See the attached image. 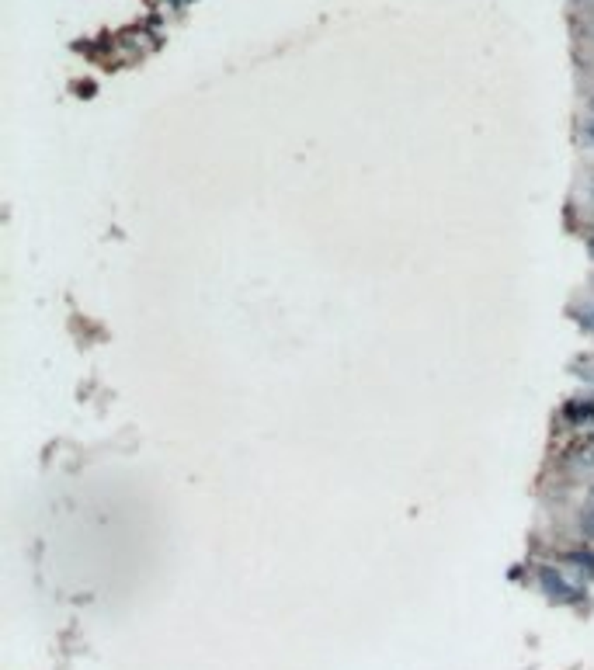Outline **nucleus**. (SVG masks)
Segmentation results:
<instances>
[{"mask_svg":"<svg viewBox=\"0 0 594 670\" xmlns=\"http://www.w3.org/2000/svg\"><path fill=\"white\" fill-rule=\"evenodd\" d=\"M570 424H594V400H577L567 406Z\"/></svg>","mask_w":594,"mask_h":670,"instance_id":"nucleus-1","label":"nucleus"},{"mask_svg":"<svg viewBox=\"0 0 594 670\" xmlns=\"http://www.w3.org/2000/svg\"><path fill=\"white\" fill-rule=\"evenodd\" d=\"M573 316H577V323H580L588 334H594V299H588L584 306H577V313H573Z\"/></svg>","mask_w":594,"mask_h":670,"instance_id":"nucleus-2","label":"nucleus"},{"mask_svg":"<svg viewBox=\"0 0 594 670\" xmlns=\"http://www.w3.org/2000/svg\"><path fill=\"white\" fill-rule=\"evenodd\" d=\"M580 139H584V146L594 150V118H588V122L580 125Z\"/></svg>","mask_w":594,"mask_h":670,"instance_id":"nucleus-3","label":"nucleus"}]
</instances>
